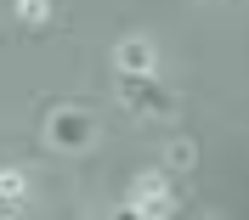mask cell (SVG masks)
<instances>
[{"instance_id": "cell-8", "label": "cell", "mask_w": 249, "mask_h": 220, "mask_svg": "<svg viewBox=\"0 0 249 220\" xmlns=\"http://www.w3.org/2000/svg\"><path fill=\"white\" fill-rule=\"evenodd\" d=\"M142 220H170L176 215V198H142V204H130Z\"/></svg>"}, {"instance_id": "cell-2", "label": "cell", "mask_w": 249, "mask_h": 220, "mask_svg": "<svg viewBox=\"0 0 249 220\" xmlns=\"http://www.w3.org/2000/svg\"><path fill=\"white\" fill-rule=\"evenodd\" d=\"M119 102L136 108V113H153V119H170V113H176V96L159 91L147 74H119Z\"/></svg>"}, {"instance_id": "cell-11", "label": "cell", "mask_w": 249, "mask_h": 220, "mask_svg": "<svg viewBox=\"0 0 249 220\" xmlns=\"http://www.w3.org/2000/svg\"><path fill=\"white\" fill-rule=\"evenodd\" d=\"M210 220H221V215H210Z\"/></svg>"}, {"instance_id": "cell-1", "label": "cell", "mask_w": 249, "mask_h": 220, "mask_svg": "<svg viewBox=\"0 0 249 220\" xmlns=\"http://www.w3.org/2000/svg\"><path fill=\"white\" fill-rule=\"evenodd\" d=\"M46 141L57 147V153H85V147L96 141V119L79 108H57L46 119Z\"/></svg>"}, {"instance_id": "cell-10", "label": "cell", "mask_w": 249, "mask_h": 220, "mask_svg": "<svg viewBox=\"0 0 249 220\" xmlns=\"http://www.w3.org/2000/svg\"><path fill=\"white\" fill-rule=\"evenodd\" d=\"M0 220H17V215H12V209H6V215H0Z\"/></svg>"}, {"instance_id": "cell-7", "label": "cell", "mask_w": 249, "mask_h": 220, "mask_svg": "<svg viewBox=\"0 0 249 220\" xmlns=\"http://www.w3.org/2000/svg\"><path fill=\"white\" fill-rule=\"evenodd\" d=\"M29 192V170H0V204H17Z\"/></svg>"}, {"instance_id": "cell-5", "label": "cell", "mask_w": 249, "mask_h": 220, "mask_svg": "<svg viewBox=\"0 0 249 220\" xmlns=\"http://www.w3.org/2000/svg\"><path fill=\"white\" fill-rule=\"evenodd\" d=\"M193 164H198V147L187 141V136H170V147H164V170H170V175H187Z\"/></svg>"}, {"instance_id": "cell-6", "label": "cell", "mask_w": 249, "mask_h": 220, "mask_svg": "<svg viewBox=\"0 0 249 220\" xmlns=\"http://www.w3.org/2000/svg\"><path fill=\"white\" fill-rule=\"evenodd\" d=\"M17 23H23V29L51 23V0H17Z\"/></svg>"}, {"instance_id": "cell-4", "label": "cell", "mask_w": 249, "mask_h": 220, "mask_svg": "<svg viewBox=\"0 0 249 220\" xmlns=\"http://www.w3.org/2000/svg\"><path fill=\"white\" fill-rule=\"evenodd\" d=\"M142 198H170V175L164 170H142L130 181V204H142Z\"/></svg>"}, {"instance_id": "cell-9", "label": "cell", "mask_w": 249, "mask_h": 220, "mask_svg": "<svg viewBox=\"0 0 249 220\" xmlns=\"http://www.w3.org/2000/svg\"><path fill=\"white\" fill-rule=\"evenodd\" d=\"M113 220H142V215H136V209H130V204H124V209H119V215H113Z\"/></svg>"}, {"instance_id": "cell-3", "label": "cell", "mask_w": 249, "mask_h": 220, "mask_svg": "<svg viewBox=\"0 0 249 220\" xmlns=\"http://www.w3.org/2000/svg\"><path fill=\"white\" fill-rule=\"evenodd\" d=\"M153 63H159V51H153L147 34H124L119 46H113V68L119 74H153Z\"/></svg>"}]
</instances>
